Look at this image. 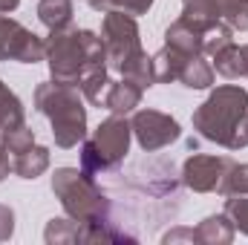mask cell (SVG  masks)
Masks as SVG:
<instances>
[{
	"instance_id": "cell-7",
	"label": "cell",
	"mask_w": 248,
	"mask_h": 245,
	"mask_svg": "<svg viewBox=\"0 0 248 245\" xmlns=\"http://www.w3.org/2000/svg\"><path fill=\"white\" fill-rule=\"evenodd\" d=\"M46 58V41L23 23L0 15V61L38 63Z\"/></svg>"
},
{
	"instance_id": "cell-29",
	"label": "cell",
	"mask_w": 248,
	"mask_h": 245,
	"mask_svg": "<svg viewBox=\"0 0 248 245\" xmlns=\"http://www.w3.org/2000/svg\"><path fill=\"white\" fill-rule=\"evenodd\" d=\"M12 170V159H9V147H6V136L0 133V182L9 176Z\"/></svg>"
},
{
	"instance_id": "cell-8",
	"label": "cell",
	"mask_w": 248,
	"mask_h": 245,
	"mask_svg": "<svg viewBox=\"0 0 248 245\" xmlns=\"http://www.w3.org/2000/svg\"><path fill=\"white\" fill-rule=\"evenodd\" d=\"M130 130H133V136H136V141L144 153H156V150L173 144L182 136L179 122L168 113H159V110H136Z\"/></svg>"
},
{
	"instance_id": "cell-4",
	"label": "cell",
	"mask_w": 248,
	"mask_h": 245,
	"mask_svg": "<svg viewBox=\"0 0 248 245\" xmlns=\"http://www.w3.org/2000/svg\"><path fill=\"white\" fill-rule=\"evenodd\" d=\"M81 90L61 81L38 84L35 110L52 124V138L61 150H72L87 138V107L81 101Z\"/></svg>"
},
{
	"instance_id": "cell-1",
	"label": "cell",
	"mask_w": 248,
	"mask_h": 245,
	"mask_svg": "<svg viewBox=\"0 0 248 245\" xmlns=\"http://www.w3.org/2000/svg\"><path fill=\"white\" fill-rule=\"evenodd\" d=\"M193 130L228 150L248 147V90L240 84H222L193 110Z\"/></svg>"
},
{
	"instance_id": "cell-27",
	"label": "cell",
	"mask_w": 248,
	"mask_h": 245,
	"mask_svg": "<svg viewBox=\"0 0 248 245\" xmlns=\"http://www.w3.org/2000/svg\"><path fill=\"white\" fill-rule=\"evenodd\" d=\"M15 234V211L9 205H0V243L12 240Z\"/></svg>"
},
{
	"instance_id": "cell-10",
	"label": "cell",
	"mask_w": 248,
	"mask_h": 245,
	"mask_svg": "<svg viewBox=\"0 0 248 245\" xmlns=\"http://www.w3.org/2000/svg\"><path fill=\"white\" fill-rule=\"evenodd\" d=\"M234 162L228 156H205V153H193L182 165V182L193 193H211L219 190V182L225 179L228 168Z\"/></svg>"
},
{
	"instance_id": "cell-26",
	"label": "cell",
	"mask_w": 248,
	"mask_h": 245,
	"mask_svg": "<svg viewBox=\"0 0 248 245\" xmlns=\"http://www.w3.org/2000/svg\"><path fill=\"white\" fill-rule=\"evenodd\" d=\"M35 144V133L29 130V124H23V127H17V130H12L9 136H6V147H9V153L15 156V153H20V150H26V147H32Z\"/></svg>"
},
{
	"instance_id": "cell-19",
	"label": "cell",
	"mask_w": 248,
	"mask_h": 245,
	"mask_svg": "<svg viewBox=\"0 0 248 245\" xmlns=\"http://www.w3.org/2000/svg\"><path fill=\"white\" fill-rule=\"evenodd\" d=\"M38 20L49 32L72 26V0H41L38 3Z\"/></svg>"
},
{
	"instance_id": "cell-5",
	"label": "cell",
	"mask_w": 248,
	"mask_h": 245,
	"mask_svg": "<svg viewBox=\"0 0 248 245\" xmlns=\"http://www.w3.org/2000/svg\"><path fill=\"white\" fill-rule=\"evenodd\" d=\"M52 193L58 196L66 216H72L84 225L110 222V199L95 184V176H90L78 168H58L52 173Z\"/></svg>"
},
{
	"instance_id": "cell-22",
	"label": "cell",
	"mask_w": 248,
	"mask_h": 245,
	"mask_svg": "<svg viewBox=\"0 0 248 245\" xmlns=\"http://www.w3.org/2000/svg\"><path fill=\"white\" fill-rule=\"evenodd\" d=\"M211 61H214V63H211V66H214V72H219L222 78H228V81L243 78V63H240V46H237V44H231V46L219 49Z\"/></svg>"
},
{
	"instance_id": "cell-25",
	"label": "cell",
	"mask_w": 248,
	"mask_h": 245,
	"mask_svg": "<svg viewBox=\"0 0 248 245\" xmlns=\"http://www.w3.org/2000/svg\"><path fill=\"white\" fill-rule=\"evenodd\" d=\"M222 196H234V193H248V165H231L225 179L219 182Z\"/></svg>"
},
{
	"instance_id": "cell-23",
	"label": "cell",
	"mask_w": 248,
	"mask_h": 245,
	"mask_svg": "<svg viewBox=\"0 0 248 245\" xmlns=\"http://www.w3.org/2000/svg\"><path fill=\"white\" fill-rule=\"evenodd\" d=\"M87 3L95 12H122L130 17H139V15H147L156 0H87Z\"/></svg>"
},
{
	"instance_id": "cell-20",
	"label": "cell",
	"mask_w": 248,
	"mask_h": 245,
	"mask_svg": "<svg viewBox=\"0 0 248 245\" xmlns=\"http://www.w3.org/2000/svg\"><path fill=\"white\" fill-rule=\"evenodd\" d=\"M179 81L187 90H208L214 84V66H211V61L205 55H193V58H187Z\"/></svg>"
},
{
	"instance_id": "cell-2",
	"label": "cell",
	"mask_w": 248,
	"mask_h": 245,
	"mask_svg": "<svg viewBox=\"0 0 248 245\" xmlns=\"http://www.w3.org/2000/svg\"><path fill=\"white\" fill-rule=\"evenodd\" d=\"M49 78L78 87L90 72L107 66V46L104 38L93 29H52L46 38V58Z\"/></svg>"
},
{
	"instance_id": "cell-18",
	"label": "cell",
	"mask_w": 248,
	"mask_h": 245,
	"mask_svg": "<svg viewBox=\"0 0 248 245\" xmlns=\"http://www.w3.org/2000/svg\"><path fill=\"white\" fill-rule=\"evenodd\" d=\"M87 237V225L78 222V219H49L46 231H44V240L49 245H63V243H84Z\"/></svg>"
},
{
	"instance_id": "cell-31",
	"label": "cell",
	"mask_w": 248,
	"mask_h": 245,
	"mask_svg": "<svg viewBox=\"0 0 248 245\" xmlns=\"http://www.w3.org/2000/svg\"><path fill=\"white\" fill-rule=\"evenodd\" d=\"M240 63H243V78H248V44L240 46Z\"/></svg>"
},
{
	"instance_id": "cell-6",
	"label": "cell",
	"mask_w": 248,
	"mask_h": 245,
	"mask_svg": "<svg viewBox=\"0 0 248 245\" xmlns=\"http://www.w3.org/2000/svg\"><path fill=\"white\" fill-rule=\"evenodd\" d=\"M130 122L127 116H110L93 130L90 138L81 141V170L90 176L107 173L119 168L130 150Z\"/></svg>"
},
{
	"instance_id": "cell-11",
	"label": "cell",
	"mask_w": 248,
	"mask_h": 245,
	"mask_svg": "<svg viewBox=\"0 0 248 245\" xmlns=\"http://www.w3.org/2000/svg\"><path fill=\"white\" fill-rule=\"evenodd\" d=\"M208 20H190L179 15L168 29H165V46H173L185 55H202V26Z\"/></svg>"
},
{
	"instance_id": "cell-30",
	"label": "cell",
	"mask_w": 248,
	"mask_h": 245,
	"mask_svg": "<svg viewBox=\"0 0 248 245\" xmlns=\"http://www.w3.org/2000/svg\"><path fill=\"white\" fill-rule=\"evenodd\" d=\"M20 6V0H0V15H9Z\"/></svg>"
},
{
	"instance_id": "cell-3",
	"label": "cell",
	"mask_w": 248,
	"mask_h": 245,
	"mask_svg": "<svg viewBox=\"0 0 248 245\" xmlns=\"http://www.w3.org/2000/svg\"><path fill=\"white\" fill-rule=\"evenodd\" d=\"M101 38H104V46H107V66L113 72H119L122 78L136 81L141 90H147V87L156 84L153 81L150 55L141 49L136 17L122 15V12H104Z\"/></svg>"
},
{
	"instance_id": "cell-17",
	"label": "cell",
	"mask_w": 248,
	"mask_h": 245,
	"mask_svg": "<svg viewBox=\"0 0 248 245\" xmlns=\"http://www.w3.org/2000/svg\"><path fill=\"white\" fill-rule=\"evenodd\" d=\"M231 44H234V29L225 20H208L202 26V55L205 58H214L219 49H225Z\"/></svg>"
},
{
	"instance_id": "cell-16",
	"label": "cell",
	"mask_w": 248,
	"mask_h": 245,
	"mask_svg": "<svg viewBox=\"0 0 248 245\" xmlns=\"http://www.w3.org/2000/svg\"><path fill=\"white\" fill-rule=\"evenodd\" d=\"M23 124H26V113H23L20 98L0 81V133L9 136L12 130H17Z\"/></svg>"
},
{
	"instance_id": "cell-15",
	"label": "cell",
	"mask_w": 248,
	"mask_h": 245,
	"mask_svg": "<svg viewBox=\"0 0 248 245\" xmlns=\"http://www.w3.org/2000/svg\"><path fill=\"white\" fill-rule=\"evenodd\" d=\"M46 168H49V147H44L38 141L32 147H26V150L12 156V170L20 179H38Z\"/></svg>"
},
{
	"instance_id": "cell-13",
	"label": "cell",
	"mask_w": 248,
	"mask_h": 245,
	"mask_svg": "<svg viewBox=\"0 0 248 245\" xmlns=\"http://www.w3.org/2000/svg\"><path fill=\"white\" fill-rule=\"evenodd\" d=\"M141 87L130 78L122 81H113L110 90H107V98H104V107L113 113V116H127V113H136V107L141 104Z\"/></svg>"
},
{
	"instance_id": "cell-28",
	"label": "cell",
	"mask_w": 248,
	"mask_h": 245,
	"mask_svg": "<svg viewBox=\"0 0 248 245\" xmlns=\"http://www.w3.org/2000/svg\"><path fill=\"white\" fill-rule=\"evenodd\" d=\"M182 240L193 243V228H176V231H168V234L162 237V243H165V245H170V243H182Z\"/></svg>"
},
{
	"instance_id": "cell-14",
	"label": "cell",
	"mask_w": 248,
	"mask_h": 245,
	"mask_svg": "<svg viewBox=\"0 0 248 245\" xmlns=\"http://www.w3.org/2000/svg\"><path fill=\"white\" fill-rule=\"evenodd\" d=\"M187 58H193V55H185V52H179V49H173V46H162L156 55H150L153 81H156V84H173V81H179Z\"/></svg>"
},
{
	"instance_id": "cell-21",
	"label": "cell",
	"mask_w": 248,
	"mask_h": 245,
	"mask_svg": "<svg viewBox=\"0 0 248 245\" xmlns=\"http://www.w3.org/2000/svg\"><path fill=\"white\" fill-rule=\"evenodd\" d=\"M110 66H101V69H95V72H90L81 84H78V90H81V95L93 104V107H104V98H107V90H110Z\"/></svg>"
},
{
	"instance_id": "cell-9",
	"label": "cell",
	"mask_w": 248,
	"mask_h": 245,
	"mask_svg": "<svg viewBox=\"0 0 248 245\" xmlns=\"http://www.w3.org/2000/svg\"><path fill=\"white\" fill-rule=\"evenodd\" d=\"M190 20H225L234 32H248V0H182Z\"/></svg>"
},
{
	"instance_id": "cell-12",
	"label": "cell",
	"mask_w": 248,
	"mask_h": 245,
	"mask_svg": "<svg viewBox=\"0 0 248 245\" xmlns=\"http://www.w3.org/2000/svg\"><path fill=\"white\" fill-rule=\"evenodd\" d=\"M234 234H237V228H234L231 216L222 211V214L205 216V219L193 228V243H199V245H228V243H234Z\"/></svg>"
},
{
	"instance_id": "cell-24",
	"label": "cell",
	"mask_w": 248,
	"mask_h": 245,
	"mask_svg": "<svg viewBox=\"0 0 248 245\" xmlns=\"http://www.w3.org/2000/svg\"><path fill=\"white\" fill-rule=\"evenodd\" d=\"M225 214L231 216L234 228L248 237V193H234L225 199Z\"/></svg>"
}]
</instances>
